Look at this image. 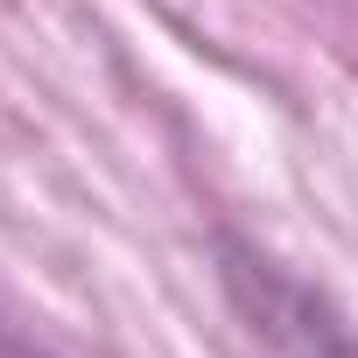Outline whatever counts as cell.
<instances>
[{"label": "cell", "instance_id": "obj_1", "mask_svg": "<svg viewBox=\"0 0 358 358\" xmlns=\"http://www.w3.org/2000/svg\"><path fill=\"white\" fill-rule=\"evenodd\" d=\"M225 288L239 295V309L253 316L260 337H274L295 358H358V337L337 323V309L323 295H309L295 274H281L267 253L225 239Z\"/></svg>", "mask_w": 358, "mask_h": 358}]
</instances>
